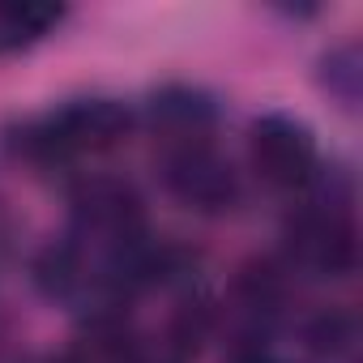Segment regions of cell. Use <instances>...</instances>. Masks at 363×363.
<instances>
[{
  "label": "cell",
  "instance_id": "cell-1",
  "mask_svg": "<svg viewBox=\"0 0 363 363\" xmlns=\"http://www.w3.org/2000/svg\"><path fill=\"white\" fill-rule=\"evenodd\" d=\"M133 128V111L120 99H77L39 120H26L9 145L35 167H69L82 154H103L120 145Z\"/></svg>",
  "mask_w": 363,
  "mask_h": 363
},
{
  "label": "cell",
  "instance_id": "cell-2",
  "mask_svg": "<svg viewBox=\"0 0 363 363\" xmlns=\"http://www.w3.org/2000/svg\"><path fill=\"white\" fill-rule=\"evenodd\" d=\"M312 201L286 223V269L312 274V278H342L354 269V227L346 197L312 179Z\"/></svg>",
  "mask_w": 363,
  "mask_h": 363
},
{
  "label": "cell",
  "instance_id": "cell-3",
  "mask_svg": "<svg viewBox=\"0 0 363 363\" xmlns=\"http://www.w3.org/2000/svg\"><path fill=\"white\" fill-rule=\"evenodd\" d=\"M158 175L167 193L197 214H227L240 206V171L231 167L227 154H218L214 141H175L162 145Z\"/></svg>",
  "mask_w": 363,
  "mask_h": 363
},
{
  "label": "cell",
  "instance_id": "cell-4",
  "mask_svg": "<svg viewBox=\"0 0 363 363\" xmlns=\"http://www.w3.org/2000/svg\"><path fill=\"white\" fill-rule=\"evenodd\" d=\"M248 154H252V171L278 193H303L320 175L316 133L286 111H265L252 120Z\"/></svg>",
  "mask_w": 363,
  "mask_h": 363
},
{
  "label": "cell",
  "instance_id": "cell-5",
  "mask_svg": "<svg viewBox=\"0 0 363 363\" xmlns=\"http://www.w3.org/2000/svg\"><path fill=\"white\" fill-rule=\"evenodd\" d=\"M69 210H73V240H82L99 252H107V248L145 231L141 197L128 179H111V175L82 179L69 197Z\"/></svg>",
  "mask_w": 363,
  "mask_h": 363
},
{
  "label": "cell",
  "instance_id": "cell-6",
  "mask_svg": "<svg viewBox=\"0 0 363 363\" xmlns=\"http://www.w3.org/2000/svg\"><path fill=\"white\" fill-rule=\"evenodd\" d=\"M150 128L162 137V145L175 141H210L218 124V103L201 86H162L145 103Z\"/></svg>",
  "mask_w": 363,
  "mask_h": 363
},
{
  "label": "cell",
  "instance_id": "cell-7",
  "mask_svg": "<svg viewBox=\"0 0 363 363\" xmlns=\"http://www.w3.org/2000/svg\"><path fill=\"white\" fill-rule=\"evenodd\" d=\"M316 86L342 107V111H359V94H363V56L359 43L346 39L337 48H329L316 65Z\"/></svg>",
  "mask_w": 363,
  "mask_h": 363
},
{
  "label": "cell",
  "instance_id": "cell-8",
  "mask_svg": "<svg viewBox=\"0 0 363 363\" xmlns=\"http://www.w3.org/2000/svg\"><path fill=\"white\" fill-rule=\"evenodd\" d=\"M65 22V9L52 5H0V56H13Z\"/></svg>",
  "mask_w": 363,
  "mask_h": 363
},
{
  "label": "cell",
  "instance_id": "cell-9",
  "mask_svg": "<svg viewBox=\"0 0 363 363\" xmlns=\"http://www.w3.org/2000/svg\"><path fill=\"white\" fill-rule=\"evenodd\" d=\"M354 337H359V329H354V316L346 308H320L303 325V346L316 359H329V363L333 359H346L354 350Z\"/></svg>",
  "mask_w": 363,
  "mask_h": 363
}]
</instances>
